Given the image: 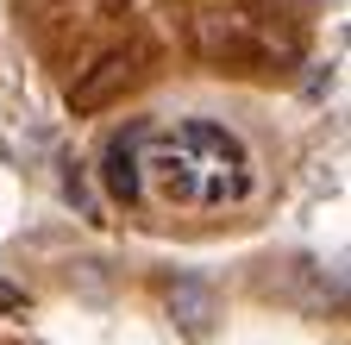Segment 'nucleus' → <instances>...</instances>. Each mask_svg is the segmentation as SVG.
<instances>
[{
	"label": "nucleus",
	"instance_id": "4",
	"mask_svg": "<svg viewBox=\"0 0 351 345\" xmlns=\"http://www.w3.org/2000/svg\"><path fill=\"white\" fill-rule=\"evenodd\" d=\"M19 308H25V289L0 276V314H19Z\"/></svg>",
	"mask_w": 351,
	"mask_h": 345
},
{
	"label": "nucleus",
	"instance_id": "1",
	"mask_svg": "<svg viewBox=\"0 0 351 345\" xmlns=\"http://www.w3.org/2000/svg\"><path fill=\"white\" fill-rule=\"evenodd\" d=\"M145 145H151V132H145V126H132V132H119V139L101 151V182H107V195L125 201V207L145 201V182H138V151H145Z\"/></svg>",
	"mask_w": 351,
	"mask_h": 345
},
{
	"label": "nucleus",
	"instance_id": "2",
	"mask_svg": "<svg viewBox=\"0 0 351 345\" xmlns=\"http://www.w3.org/2000/svg\"><path fill=\"white\" fill-rule=\"evenodd\" d=\"M132 69H138V63H132V51H107V57H95L82 82H69V107H75V113L107 107V101L125 88V82H132Z\"/></svg>",
	"mask_w": 351,
	"mask_h": 345
},
{
	"label": "nucleus",
	"instance_id": "3",
	"mask_svg": "<svg viewBox=\"0 0 351 345\" xmlns=\"http://www.w3.org/2000/svg\"><path fill=\"white\" fill-rule=\"evenodd\" d=\"M169 314L182 320L189 333H207V326H213V289H207L201 276H176V283H169Z\"/></svg>",
	"mask_w": 351,
	"mask_h": 345
}]
</instances>
